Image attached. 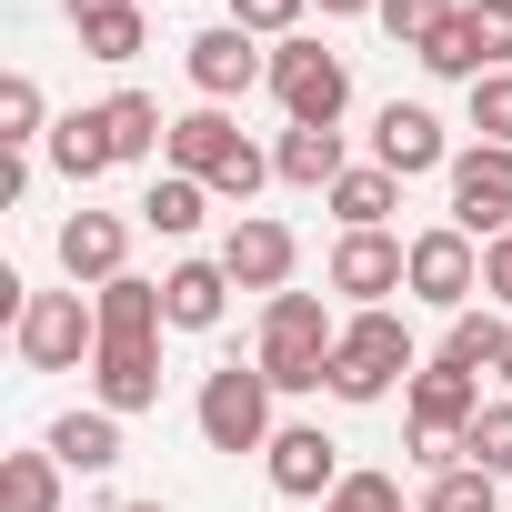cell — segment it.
<instances>
[{
    "instance_id": "obj_1",
    "label": "cell",
    "mask_w": 512,
    "mask_h": 512,
    "mask_svg": "<svg viewBox=\"0 0 512 512\" xmlns=\"http://www.w3.org/2000/svg\"><path fill=\"white\" fill-rule=\"evenodd\" d=\"M412 372H422V352H412V322H402V312L382 302V312H352V322H342V342H332V372H322V392L362 412V402H392V392H402Z\"/></svg>"
},
{
    "instance_id": "obj_2",
    "label": "cell",
    "mask_w": 512,
    "mask_h": 512,
    "mask_svg": "<svg viewBox=\"0 0 512 512\" xmlns=\"http://www.w3.org/2000/svg\"><path fill=\"white\" fill-rule=\"evenodd\" d=\"M332 342H342V322H332L322 292H272L262 302V332H251V362L272 372V392H322Z\"/></svg>"
},
{
    "instance_id": "obj_3",
    "label": "cell",
    "mask_w": 512,
    "mask_h": 512,
    "mask_svg": "<svg viewBox=\"0 0 512 512\" xmlns=\"http://www.w3.org/2000/svg\"><path fill=\"white\" fill-rule=\"evenodd\" d=\"M272 101H282L292 131H342V111H352V61L322 51L312 31H292V41H272Z\"/></svg>"
},
{
    "instance_id": "obj_4",
    "label": "cell",
    "mask_w": 512,
    "mask_h": 512,
    "mask_svg": "<svg viewBox=\"0 0 512 512\" xmlns=\"http://www.w3.org/2000/svg\"><path fill=\"white\" fill-rule=\"evenodd\" d=\"M272 372L262 362H221V372H201V402H191V422H201V442L211 452H272Z\"/></svg>"
},
{
    "instance_id": "obj_5",
    "label": "cell",
    "mask_w": 512,
    "mask_h": 512,
    "mask_svg": "<svg viewBox=\"0 0 512 512\" xmlns=\"http://www.w3.org/2000/svg\"><path fill=\"white\" fill-rule=\"evenodd\" d=\"M11 352H21V372H91L101 362L91 292H31V312L11 322Z\"/></svg>"
},
{
    "instance_id": "obj_6",
    "label": "cell",
    "mask_w": 512,
    "mask_h": 512,
    "mask_svg": "<svg viewBox=\"0 0 512 512\" xmlns=\"http://www.w3.org/2000/svg\"><path fill=\"white\" fill-rule=\"evenodd\" d=\"M181 71H191V91L201 101H241V91H272V41H251L241 21H211V31H191L181 41Z\"/></svg>"
},
{
    "instance_id": "obj_7",
    "label": "cell",
    "mask_w": 512,
    "mask_h": 512,
    "mask_svg": "<svg viewBox=\"0 0 512 512\" xmlns=\"http://www.w3.org/2000/svg\"><path fill=\"white\" fill-rule=\"evenodd\" d=\"M442 191H452V231H472V241H502L512 231V151H492V141L452 151Z\"/></svg>"
},
{
    "instance_id": "obj_8",
    "label": "cell",
    "mask_w": 512,
    "mask_h": 512,
    "mask_svg": "<svg viewBox=\"0 0 512 512\" xmlns=\"http://www.w3.org/2000/svg\"><path fill=\"white\" fill-rule=\"evenodd\" d=\"M322 282H332L352 312H382L392 292H412V241H392V231H342Z\"/></svg>"
},
{
    "instance_id": "obj_9",
    "label": "cell",
    "mask_w": 512,
    "mask_h": 512,
    "mask_svg": "<svg viewBox=\"0 0 512 512\" xmlns=\"http://www.w3.org/2000/svg\"><path fill=\"white\" fill-rule=\"evenodd\" d=\"M221 272H231V292H292V272H302V241H292V221H272V211H241L231 231H221Z\"/></svg>"
},
{
    "instance_id": "obj_10",
    "label": "cell",
    "mask_w": 512,
    "mask_h": 512,
    "mask_svg": "<svg viewBox=\"0 0 512 512\" xmlns=\"http://www.w3.org/2000/svg\"><path fill=\"white\" fill-rule=\"evenodd\" d=\"M262 472H272V492H282V502H312V512H322V502L342 492V472H352V462H342V442H332L322 422H282V432H272V452H262Z\"/></svg>"
},
{
    "instance_id": "obj_11",
    "label": "cell",
    "mask_w": 512,
    "mask_h": 512,
    "mask_svg": "<svg viewBox=\"0 0 512 512\" xmlns=\"http://www.w3.org/2000/svg\"><path fill=\"white\" fill-rule=\"evenodd\" d=\"M472 292H482V241L452 231V221L412 231V302H432V312H472Z\"/></svg>"
},
{
    "instance_id": "obj_12",
    "label": "cell",
    "mask_w": 512,
    "mask_h": 512,
    "mask_svg": "<svg viewBox=\"0 0 512 512\" xmlns=\"http://www.w3.org/2000/svg\"><path fill=\"white\" fill-rule=\"evenodd\" d=\"M372 161H382L392 181L452 171V131H442V111H422V101H382V111H372Z\"/></svg>"
},
{
    "instance_id": "obj_13",
    "label": "cell",
    "mask_w": 512,
    "mask_h": 512,
    "mask_svg": "<svg viewBox=\"0 0 512 512\" xmlns=\"http://www.w3.org/2000/svg\"><path fill=\"white\" fill-rule=\"evenodd\" d=\"M251 151V131L221 111V101H191L181 121H171V151H161V171H191V181H221L231 161Z\"/></svg>"
},
{
    "instance_id": "obj_14",
    "label": "cell",
    "mask_w": 512,
    "mask_h": 512,
    "mask_svg": "<svg viewBox=\"0 0 512 512\" xmlns=\"http://www.w3.org/2000/svg\"><path fill=\"white\" fill-rule=\"evenodd\" d=\"M61 272H71V292L121 282V272H131V221H121V211H71V221H61Z\"/></svg>"
},
{
    "instance_id": "obj_15",
    "label": "cell",
    "mask_w": 512,
    "mask_h": 512,
    "mask_svg": "<svg viewBox=\"0 0 512 512\" xmlns=\"http://www.w3.org/2000/svg\"><path fill=\"white\" fill-rule=\"evenodd\" d=\"M221 312H231V272H221V251H211V262L191 251V262L161 272V322H171V332H221Z\"/></svg>"
},
{
    "instance_id": "obj_16",
    "label": "cell",
    "mask_w": 512,
    "mask_h": 512,
    "mask_svg": "<svg viewBox=\"0 0 512 512\" xmlns=\"http://www.w3.org/2000/svg\"><path fill=\"white\" fill-rule=\"evenodd\" d=\"M91 402L101 412H151L161 402V342H101V362H91Z\"/></svg>"
},
{
    "instance_id": "obj_17",
    "label": "cell",
    "mask_w": 512,
    "mask_h": 512,
    "mask_svg": "<svg viewBox=\"0 0 512 512\" xmlns=\"http://www.w3.org/2000/svg\"><path fill=\"white\" fill-rule=\"evenodd\" d=\"M41 151H51V171H61L71 191H91L101 171H121V151H111V121H101V111H61Z\"/></svg>"
},
{
    "instance_id": "obj_18",
    "label": "cell",
    "mask_w": 512,
    "mask_h": 512,
    "mask_svg": "<svg viewBox=\"0 0 512 512\" xmlns=\"http://www.w3.org/2000/svg\"><path fill=\"white\" fill-rule=\"evenodd\" d=\"M91 312H101V342H161V332H171V322H161V282H141V272L101 282Z\"/></svg>"
},
{
    "instance_id": "obj_19",
    "label": "cell",
    "mask_w": 512,
    "mask_h": 512,
    "mask_svg": "<svg viewBox=\"0 0 512 512\" xmlns=\"http://www.w3.org/2000/svg\"><path fill=\"white\" fill-rule=\"evenodd\" d=\"M41 452H61V472H111L121 462V412H61L51 432H41Z\"/></svg>"
},
{
    "instance_id": "obj_20",
    "label": "cell",
    "mask_w": 512,
    "mask_h": 512,
    "mask_svg": "<svg viewBox=\"0 0 512 512\" xmlns=\"http://www.w3.org/2000/svg\"><path fill=\"white\" fill-rule=\"evenodd\" d=\"M201 221H211V181H191V171H151V191H141V231L191 241Z\"/></svg>"
},
{
    "instance_id": "obj_21",
    "label": "cell",
    "mask_w": 512,
    "mask_h": 512,
    "mask_svg": "<svg viewBox=\"0 0 512 512\" xmlns=\"http://www.w3.org/2000/svg\"><path fill=\"white\" fill-rule=\"evenodd\" d=\"M272 171H282L292 191H332V181L352 171V151H342V131H282V141H272Z\"/></svg>"
},
{
    "instance_id": "obj_22",
    "label": "cell",
    "mask_w": 512,
    "mask_h": 512,
    "mask_svg": "<svg viewBox=\"0 0 512 512\" xmlns=\"http://www.w3.org/2000/svg\"><path fill=\"white\" fill-rule=\"evenodd\" d=\"M101 121H111V151H121V161H161V151H171V121H161L151 91H111Z\"/></svg>"
},
{
    "instance_id": "obj_23",
    "label": "cell",
    "mask_w": 512,
    "mask_h": 512,
    "mask_svg": "<svg viewBox=\"0 0 512 512\" xmlns=\"http://www.w3.org/2000/svg\"><path fill=\"white\" fill-rule=\"evenodd\" d=\"M322 201H332V221H342V231H382V221H392V201H402V181H392L382 161H362V171H342Z\"/></svg>"
},
{
    "instance_id": "obj_24",
    "label": "cell",
    "mask_w": 512,
    "mask_h": 512,
    "mask_svg": "<svg viewBox=\"0 0 512 512\" xmlns=\"http://www.w3.org/2000/svg\"><path fill=\"white\" fill-rule=\"evenodd\" d=\"M502 332H512V312H452V332H442V352L432 362H452V372H502Z\"/></svg>"
},
{
    "instance_id": "obj_25",
    "label": "cell",
    "mask_w": 512,
    "mask_h": 512,
    "mask_svg": "<svg viewBox=\"0 0 512 512\" xmlns=\"http://www.w3.org/2000/svg\"><path fill=\"white\" fill-rule=\"evenodd\" d=\"M0 512H61V452H0Z\"/></svg>"
},
{
    "instance_id": "obj_26",
    "label": "cell",
    "mask_w": 512,
    "mask_h": 512,
    "mask_svg": "<svg viewBox=\"0 0 512 512\" xmlns=\"http://www.w3.org/2000/svg\"><path fill=\"white\" fill-rule=\"evenodd\" d=\"M41 141H51V101L31 71H11L0 81V151H41Z\"/></svg>"
},
{
    "instance_id": "obj_27",
    "label": "cell",
    "mask_w": 512,
    "mask_h": 512,
    "mask_svg": "<svg viewBox=\"0 0 512 512\" xmlns=\"http://www.w3.org/2000/svg\"><path fill=\"white\" fill-rule=\"evenodd\" d=\"M412 61H422V71H432V81H462V91H472V81H482V71H492V61H482V41H472V21H462V11H452V21H442V31H432V41H422V51H412Z\"/></svg>"
},
{
    "instance_id": "obj_28",
    "label": "cell",
    "mask_w": 512,
    "mask_h": 512,
    "mask_svg": "<svg viewBox=\"0 0 512 512\" xmlns=\"http://www.w3.org/2000/svg\"><path fill=\"white\" fill-rule=\"evenodd\" d=\"M462 462H472V472H492V482H512V392H492V402L472 412V432H462Z\"/></svg>"
},
{
    "instance_id": "obj_29",
    "label": "cell",
    "mask_w": 512,
    "mask_h": 512,
    "mask_svg": "<svg viewBox=\"0 0 512 512\" xmlns=\"http://www.w3.org/2000/svg\"><path fill=\"white\" fill-rule=\"evenodd\" d=\"M151 51V21H141V0H131V11H111V21H81V61H141Z\"/></svg>"
},
{
    "instance_id": "obj_30",
    "label": "cell",
    "mask_w": 512,
    "mask_h": 512,
    "mask_svg": "<svg viewBox=\"0 0 512 512\" xmlns=\"http://www.w3.org/2000/svg\"><path fill=\"white\" fill-rule=\"evenodd\" d=\"M422 512H502V482H492V472H472V462H452V472H432Z\"/></svg>"
},
{
    "instance_id": "obj_31",
    "label": "cell",
    "mask_w": 512,
    "mask_h": 512,
    "mask_svg": "<svg viewBox=\"0 0 512 512\" xmlns=\"http://www.w3.org/2000/svg\"><path fill=\"white\" fill-rule=\"evenodd\" d=\"M472 141L512 151V71H482V81H472Z\"/></svg>"
},
{
    "instance_id": "obj_32",
    "label": "cell",
    "mask_w": 512,
    "mask_h": 512,
    "mask_svg": "<svg viewBox=\"0 0 512 512\" xmlns=\"http://www.w3.org/2000/svg\"><path fill=\"white\" fill-rule=\"evenodd\" d=\"M452 11H462V0H382V11H372V21H382V31L402 41V51H422V41H432V31H442Z\"/></svg>"
},
{
    "instance_id": "obj_33",
    "label": "cell",
    "mask_w": 512,
    "mask_h": 512,
    "mask_svg": "<svg viewBox=\"0 0 512 512\" xmlns=\"http://www.w3.org/2000/svg\"><path fill=\"white\" fill-rule=\"evenodd\" d=\"M462 21H472L482 61H492V71H512V0H462Z\"/></svg>"
},
{
    "instance_id": "obj_34",
    "label": "cell",
    "mask_w": 512,
    "mask_h": 512,
    "mask_svg": "<svg viewBox=\"0 0 512 512\" xmlns=\"http://www.w3.org/2000/svg\"><path fill=\"white\" fill-rule=\"evenodd\" d=\"M302 11H312V0H231V21H241L251 41H292V31H302Z\"/></svg>"
},
{
    "instance_id": "obj_35",
    "label": "cell",
    "mask_w": 512,
    "mask_h": 512,
    "mask_svg": "<svg viewBox=\"0 0 512 512\" xmlns=\"http://www.w3.org/2000/svg\"><path fill=\"white\" fill-rule=\"evenodd\" d=\"M322 512H402V482H392V472H342V492H332Z\"/></svg>"
},
{
    "instance_id": "obj_36",
    "label": "cell",
    "mask_w": 512,
    "mask_h": 512,
    "mask_svg": "<svg viewBox=\"0 0 512 512\" xmlns=\"http://www.w3.org/2000/svg\"><path fill=\"white\" fill-rule=\"evenodd\" d=\"M482 292L512 312V231H502V241H482Z\"/></svg>"
},
{
    "instance_id": "obj_37",
    "label": "cell",
    "mask_w": 512,
    "mask_h": 512,
    "mask_svg": "<svg viewBox=\"0 0 512 512\" xmlns=\"http://www.w3.org/2000/svg\"><path fill=\"white\" fill-rule=\"evenodd\" d=\"M61 11H71V31H81V21H111V11H131V0H61Z\"/></svg>"
},
{
    "instance_id": "obj_38",
    "label": "cell",
    "mask_w": 512,
    "mask_h": 512,
    "mask_svg": "<svg viewBox=\"0 0 512 512\" xmlns=\"http://www.w3.org/2000/svg\"><path fill=\"white\" fill-rule=\"evenodd\" d=\"M312 11H332V21H362V11H382V0H312Z\"/></svg>"
},
{
    "instance_id": "obj_39",
    "label": "cell",
    "mask_w": 512,
    "mask_h": 512,
    "mask_svg": "<svg viewBox=\"0 0 512 512\" xmlns=\"http://www.w3.org/2000/svg\"><path fill=\"white\" fill-rule=\"evenodd\" d=\"M502 392H512V332H502Z\"/></svg>"
},
{
    "instance_id": "obj_40",
    "label": "cell",
    "mask_w": 512,
    "mask_h": 512,
    "mask_svg": "<svg viewBox=\"0 0 512 512\" xmlns=\"http://www.w3.org/2000/svg\"><path fill=\"white\" fill-rule=\"evenodd\" d=\"M111 512H171V502H111Z\"/></svg>"
}]
</instances>
